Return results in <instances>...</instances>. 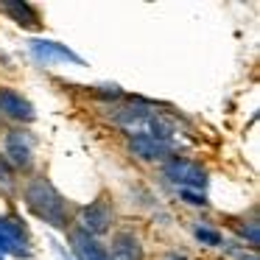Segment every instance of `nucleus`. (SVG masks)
Returning <instances> with one entry per match:
<instances>
[{"mask_svg":"<svg viewBox=\"0 0 260 260\" xmlns=\"http://www.w3.org/2000/svg\"><path fill=\"white\" fill-rule=\"evenodd\" d=\"M193 238L207 249H221L224 246V232L215 230L213 224H193Z\"/></svg>","mask_w":260,"mask_h":260,"instance_id":"obj_13","label":"nucleus"},{"mask_svg":"<svg viewBox=\"0 0 260 260\" xmlns=\"http://www.w3.org/2000/svg\"><path fill=\"white\" fill-rule=\"evenodd\" d=\"M162 176L176 185V190H196V193H204L210 185V174L202 168L199 162L193 159H185L179 154H174L171 159L162 162Z\"/></svg>","mask_w":260,"mask_h":260,"instance_id":"obj_3","label":"nucleus"},{"mask_svg":"<svg viewBox=\"0 0 260 260\" xmlns=\"http://www.w3.org/2000/svg\"><path fill=\"white\" fill-rule=\"evenodd\" d=\"M126 148L135 159L140 162H165L176 154V143L171 140H159V137H148V135H132L126 140Z\"/></svg>","mask_w":260,"mask_h":260,"instance_id":"obj_6","label":"nucleus"},{"mask_svg":"<svg viewBox=\"0 0 260 260\" xmlns=\"http://www.w3.org/2000/svg\"><path fill=\"white\" fill-rule=\"evenodd\" d=\"M109 260H146V249H143L140 238L135 232H115L112 246L107 249Z\"/></svg>","mask_w":260,"mask_h":260,"instance_id":"obj_10","label":"nucleus"},{"mask_svg":"<svg viewBox=\"0 0 260 260\" xmlns=\"http://www.w3.org/2000/svg\"><path fill=\"white\" fill-rule=\"evenodd\" d=\"M179 193V199L185 204H190V207H207V196H204V193H196V190H176Z\"/></svg>","mask_w":260,"mask_h":260,"instance_id":"obj_15","label":"nucleus"},{"mask_svg":"<svg viewBox=\"0 0 260 260\" xmlns=\"http://www.w3.org/2000/svg\"><path fill=\"white\" fill-rule=\"evenodd\" d=\"M238 235L243 238V241L249 243V246H257V241H260V230H257V221H246V224L238 230Z\"/></svg>","mask_w":260,"mask_h":260,"instance_id":"obj_14","label":"nucleus"},{"mask_svg":"<svg viewBox=\"0 0 260 260\" xmlns=\"http://www.w3.org/2000/svg\"><path fill=\"white\" fill-rule=\"evenodd\" d=\"M241 260H257V254H254V252H249V254L243 252V254H241Z\"/></svg>","mask_w":260,"mask_h":260,"instance_id":"obj_17","label":"nucleus"},{"mask_svg":"<svg viewBox=\"0 0 260 260\" xmlns=\"http://www.w3.org/2000/svg\"><path fill=\"white\" fill-rule=\"evenodd\" d=\"M159 260H187L185 252H179V249H168V252H162V257Z\"/></svg>","mask_w":260,"mask_h":260,"instance_id":"obj_16","label":"nucleus"},{"mask_svg":"<svg viewBox=\"0 0 260 260\" xmlns=\"http://www.w3.org/2000/svg\"><path fill=\"white\" fill-rule=\"evenodd\" d=\"M73 224H76V232L90 235V238H95V241L101 235H107L115 224V210H112V204H109V199L101 196V199H95V202L79 207Z\"/></svg>","mask_w":260,"mask_h":260,"instance_id":"obj_4","label":"nucleus"},{"mask_svg":"<svg viewBox=\"0 0 260 260\" xmlns=\"http://www.w3.org/2000/svg\"><path fill=\"white\" fill-rule=\"evenodd\" d=\"M0 12L9 14L17 25L23 28H40L42 20H40V12H37L31 3H23V0H6V3H0Z\"/></svg>","mask_w":260,"mask_h":260,"instance_id":"obj_11","label":"nucleus"},{"mask_svg":"<svg viewBox=\"0 0 260 260\" xmlns=\"http://www.w3.org/2000/svg\"><path fill=\"white\" fill-rule=\"evenodd\" d=\"M34 148L37 137L28 129H9L3 135V162L17 171H31L34 168Z\"/></svg>","mask_w":260,"mask_h":260,"instance_id":"obj_5","label":"nucleus"},{"mask_svg":"<svg viewBox=\"0 0 260 260\" xmlns=\"http://www.w3.org/2000/svg\"><path fill=\"white\" fill-rule=\"evenodd\" d=\"M28 51H31V56H34L40 64H79V68H84V59H81L79 53H73L68 45H62V42L31 40Z\"/></svg>","mask_w":260,"mask_h":260,"instance_id":"obj_7","label":"nucleus"},{"mask_svg":"<svg viewBox=\"0 0 260 260\" xmlns=\"http://www.w3.org/2000/svg\"><path fill=\"white\" fill-rule=\"evenodd\" d=\"M70 246H73V254L79 260H109V252L90 235H81V232H70Z\"/></svg>","mask_w":260,"mask_h":260,"instance_id":"obj_12","label":"nucleus"},{"mask_svg":"<svg viewBox=\"0 0 260 260\" xmlns=\"http://www.w3.org/2000/svg\"><path fill=\"white\" fill-rule=\"evenodd\" d=\"M23 202L40 221H45L53 230H68L73 213H70V202L53 187L51 179L45 176H34L25 182L23 187Z\"/></svg>","mask_w":260,"mask_h":260,"instance_id":"obj_2","label":"nucleus"},{"mask_svg":"<svg viewBox=\"0 0 260 260\" xmlns=\"http://www.w3.org/2000/svg\"><path fill=\"white\" fill-rule=\"evenodd\" d=\"M0 115L14 120V123H20V126L31 123V120L37 118L34 104H31L23 92L14 90V87H0Z\"/></svg>","mask_w":260,"mask_h":260,"instance_id":"obj_9","label":"nucleus"},{"mask_svg":"<svg viewBox=\"0 0 260 260\" xmlns=\"http://www.w3.org/2000/svg\"><path fill=\"white\" fill-rule=\"evenodd\" d=\"M0 254H17V257L31 254L28 232L17 218H0Z\"/></svg>","mask_w":260,"mask_h":260,"instance_id":"obj_8","label":"nucleus"},{"mask_svg":"<svg viewBox=\"0 0 260 260\" xmlns=\"http://www.w3.org/2000/svg\"><path fill=\"white\" fill-rule=\"evenodd\" d=\"M109 120L118 129H123L129 137L148 135V137H159V140H171V143H176V137H179V120L168 112H159L157 104L146 101V98H135V101L123 98V104H115L109 109Z\"/></svg>","mask_w":260,"mask_h":260,"instance_id":"obj_1","label":"nucleus"}]
</instances>
